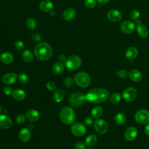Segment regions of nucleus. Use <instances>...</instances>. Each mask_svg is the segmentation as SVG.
Wrapping results in <instances>:
<instances>
[{
  "label": "nucleus",
  "mask_w": 149,
  "mask_h": 149,
  "mask_svg": "<svg viewBox=\"0 0 149 149\" xmlns=\"http://www.w3.org/2000/svg\"><path fill=\"white\" fill-rule=\"evenodd\" d=\"M109 92L104 88H94L86 95V100L91 103H100L106 101L109 97Z\"/></svg>",
  "instance_id": "f257e3e1"
},
{
  "label": "nucleus",
  "mask_w": 149,
  "mask_h": 149,
  "mask_svg": "<svg viewBox=\"0 0 149 149\" xmlns=\"http://www.w3.org/2000/svg\"><path fill=\"white\" fill-rule=\"evenodd\" d=\"M34 54L36 58L41 61L49 59L53 54L51 47L46 42H40L34 48Z\"/></svg>",
  "instance_id": "f03ea898"
},
{
  "label": "nucleus",
  "mask_w": 149,
  "mask_h": 149,
  "mask_svg": "<svg viewBox=\"0 0 149 149\" xmlns=\"http://www.w3.org/2000/svg\"><path fill=\"white\" fill-rule=\"evenodd\" d=\"M59 116L61 121L66 125L72 124L76 119V113L72 108L69 107L62 108L60 111Z\"/></svg>",
  "instance_id": "7ed1b4c3"
},
{
  "label": "nucleus",
  "mask_w": 149,
  "mask_h": 149,
  "mask_svg": "<svg viewBox=\"0 0 149 149\" xmlns=\"http://www.w3.org/2000/svg\"><path fill=\"white\" fill-rule=\"evenodd\" d=\"M86 96L79 91H75L70 94L69 98V104L73 107L82 106L86 101Z\"/></svg>",
  "instance_id": "20e7f679"
},
{
  "label": "nucleus",
  "mask_w": 149,
  "mask_h": 149,
  "mask_svg": "<svg viewBox=\"0 0 149 149\" xmlns=\"http://www.w3.org/2000/svg\"><path fill=\"white\" fill-rule=\"evenodd\" d=\"M74 81L78 86L84 88L90 85L91 83V78L88 74L86 72H81L75 75Z\"/></svg>",
  "instance_id": "39448f33"
},
{
  "label": "nucleus",
  "mask_w": 149,
  "mask_h": 149,
  "mask_svg": "<svg viewBox=\"0 0 149 149\" xmlns=\"http://www.w3.org/2000/svg\"><path fill=\"white\" fill-rule=\"evenodd\" d=\"M81 64V59L77 55L69 56L65 60V65L69 70H75L77 69Z\"/></svg>",
  "instance_id": "423d86ee"
},
{
  "label": "nucleus",
  "mask_w": 149,
  "mask_h": 149,
  "mask_svg": "<svg viewBox=\"0 0 149 149\" xmlns=\"http://www.w3.org/2000/svg\"><path fill=\"white\" fill-rule=\"evenodd\" d=\"M134 118L136 121L140 124H145L149 121V112L144 109H141L136 112Z\"/></svg>",
  "instance_id": "0eeeda50"
},
{
  "label": "nucleus",
  "mask_w": 149,
  "mask_h": 149,
  "mask_svg": "<svg viewBox=\"0 0 149 149\" xmlns=\"http://www.w3.org/2000/svg\"><path fill=\"white\" fill-rule=\"evenodd\" d=\"M137 93L136 89L133 87H130L123 91L122 93V97L124 100L131 102L135 100L137 97Z\"/></svg>",
  "instance_id": "6e6552de"
},
{
  "label": "nucleus",
  "mask_w": 149,
  "mask_h": 149,
  "mask_svg": "<svg viewBox=\"0 0 149 149\" xmlns=\"http://www.w3.org/2000/svg\"><path fill=\"white\" fill-rule=\"evenodd\" d=\"M94 126L96 132L100 134L105 133L108 128V126L106 121L101 119H96L94 122Z\"/></svg>",
  "instance_id": "1a4fd4ad"
},
{
  "label": "nucleus",
  "mask_w": 149,
  "mask_h": 149,
  "mask_svg": "<svg viewBox=\"0 0 149 149\" xmlns=\"http://www.w3.org/2000/svg\"><path fill=\"white\" fill-rule=\"evenodd\" d=\"M120 29L125 34H131L134 31L135 24L130 20H126L120 24Z\"/></svg>",
  "instance_id": "9d476101"
},
{
  "label": "nucleus",
  "mask_w": 149,
  "mask_h": 149,
  "mask_svg": "<svg viewBox=\"0 0 149 149\" xmlns=\"http://www.w3.org/2000/svg\"><path fill=\"white\" fill-rule=\"evenodd\" d=\"M71 132L75 136H81L86 133V128L83 124L81 123H76L72 126Z\"/></svg>",
  "instance_id": "9b49d317"
},
{
  "label": "nucleus",
  "mask_w": 149,
  "mask_h": 149,
  "mask_svg": "<svg viewBox=\"0 0 149 149\" xmlns=\"http://www.w3.org/2000/svg\"><path fill=\"white\" fill-rule=\"evenodd\" d=\"M108 19L112 22H117L120 21L122 19V15L120 12L116 9H112L108 12L107 13Z\"/></svg>",
  "instance_id": "f8f14e48"
},
{
  "label": "nucleus",
  "mask_w": 149,
  "mask_h": 149,
  "mask_svg": "<svg viewBox=\"0 0 149 149\" xmlns=\"http://www.w3.org/2000/svg\"><path fill=\"white\" fill-rule=\"evenodd\" d=\"M137 129L133 126L128 127L125 132V138L128 141H132L136 139L137 136Z\"/></svg>",
  "instance_id": "ddd939ff"
},
{
  "label": "nucleus",
  "mask_w": 149,
  "mask_h": 149,
  "mask_svg": "<svg viewBox=\"0 0 149 149\" xmlns=\"http://www.w3.org/2000/svg\"><path fill=\"white\" fill-rule=\"evenodd\" d=\"M136 30L138 34L142 38H146L148 35V30L147 27L141 23L140 21L138 20L136 22Z\"/></svg>",
  "instance_id": "4468645a"
},
{
  "label": "nucleus",
  "mask_w": 149,
  "mask_h": 149,
  "mask_svg": "<svg viewBox=\"0 0 149 149\" xmlns=\"http://www.w3.org/2000/svg\"><path fill=\"white\" fill-rule=\"evenodd\" d=\"M17 74L13 72H10L5 74L2 77V81L5 84H12L16 81Z\"/></svg>",
  "instance_id": "2eb2a0df"
},
{
  "label": "nucleus",
  "mask_w": 149,
  "mask_h": 149,
  "mask_svg": "<svg viewBox=\"0 0 149 149\" xmlns=\"http://www.w3.org/2000/svg\"><path fill=\"white\" fill-rule=\"evenodd\" d=\"M13 122L12 119L5 115H0V127L3 129H9L12 127Z\"/></svg>",
  "instance_id": "dca6fc26"
},
{
  "label": "nucleus",
  "mask_w": 149,
  "mask_h": 149,
  "mask_svg": "<svg viewBox=\"0 0 149 149\" xmlns=\"http://www.w3.org/2000/svg\"><path fill=\"white\" fill-rule=\"evenodd\" d=\"M31 136L30 130L27 128H23L19 131V138L23 142L28 141Z\"/></svg>",
  "instance_id": "f3484780"
},
{
  "label": "nucleus",
  "mask_w": 149,
  "mask_h": 149,
  "mask_svg": "<svg viewBox=\"0 0 149 149\" xmlns=\"http://www.w3.org/2000/svg\"><path fill=\"white\" fill-rule=\"evenodd\" d=\"M130 79L134 82H139L142 79L141 73L137 69H132L129 72Z\"/></svg>",
  "instance_id": "a211bd4d"
},
{
  "label": "nucleus",
  "mask_w": 149,
  "mask_h": 149,
  "mask_svg": "<svg viewBox=\"0 0 149 149\" xmlns=\"http://www.w3.org/2000/svg\"><path fill=\"white\" fill-rule=\"evenodd\" d=\"M26 117L31 122H35L39 119L40 115L37 111L35 109H30L27 112Z\"/></svg>",
  "instance_id": "6ab92c4d"
},
{
  "label": "nucleus",
  "mask_w": 149,
  "mask_h": 149,
  "mask_svg": "<svg viewBox=\"0 0 149 149\" xmlns=\"http://www.w3.org/2000/svg\"><path fill=\"white\" fill-rule=\"evenodd\" d=\"M39 6L41 10L48 12L52 10L53 8V4L48 0H44L40 2Z\"/></svg>",
  "instance_id": "aec40b11"
},
{
  "label": "nucleus",
  "mask_w": 149,
  "mask_h": 149,
  "mask_svg": "<svg viewBox=\"0 0 149 149\" xmlns=\"http://www.w3.org/2000/svg\"><path fill=\"white\" fill-rule=\"evenodd\" d=\"M138 54V51L134 47H130L127 48L126 51L125 55L126 58L129 60H133L135 59Z\"/></svg>",
  "instance_id": "412c9836"
},
{
  "label": "nucleus",
  "mask_w": 149,
  "mask_h": 149,
  "mask_svg": "<svg viewBox=\"0 0 149 149\" xmlns=\"http://www.w3.org/2000/svg\"><path fill=\"white\" fill-rule=\"evenodd\" d=\"M12 94L13 97L17 101H22L26 97V93L22 89H16L13 91Z\"/></svg>",
  "instance_id": "4be33fe9"
},
{
  "label": "nucleus",
  "mask_w": 149,
  "mask_h": 149,
  "mask_svg": "<svg viewBox=\"0 0 149 149\" xmlns=\"http://www.w3.org/2000/svg\"><path fill=\"white\" fill-rule=\"evenodd\" d=\"M76 15V12L73 8L66 9L63 14V19L66 20H70L74 18Z\"/></svg>",
  "instance_id": "5701e85b"
},
{
  "label": "nucleus",
  "mask_w": 149,
  "mask_h": 149,
  "mask_svg": "<svg viewBox=\"0 0 149 149\" xmlns=\"http://www.w3.org/2000/svg\"><path fill=\"white\" fill-rule=\"evenodd\" d=\"M13 59V55L9 52H4L1 56V61L5 64L10 63Z\"/></svg>",
  "instance_id": "b1692460"
},
{
  "label": "nucleus",
  "mask_w": 149,
  "mask_h": 149,
  "mask_svg": "<svg viewBox=\"0 0 149 149\" xmlns=\"http://www.w3.org/2000/svg\"><path fill=\"white\" fill-rule=\"evenodd\" d=\"M65 93L63 90H58L54 93L53 98L55 102H60L63 100V99L65 97Z\"/></svg>",
  "instance_id": "393cba45"
},
{
  "label": "nucleus",
  "mask_w": 149,
  "mask_h": 149,
  "mask_svg": "<svg viewBox=\"0 0 149 149\" xmlns=\"http://www.w3.org/2000/svg\"><path fill=\"white\" fill-rule=\"evenodd\" d=\"M114 120L117 125H123L126 120V115L123 112H119L115 115Z\"/></svg>",
  "instance_id": "a878e982"
},
{
  "label": "nucleus",
  "mask_w": 149,
  "mask_h": 149,
  "mask_svg": "<svg viewBox=\"0 0 149 149\" xmlns=\"http://www.w3.org/2000/svg\"><path fill=\"white\" fill-rule=\"evenodd\" d=\"M102 112H103V110L101 107L95 106L92 109L91 114L94 118L97 119V118H99L102 115Z\"/></svg>",
  "instance_id": "bb28decb"
},
{
  "label": "nucleus",
  "mask_w": 149,
  "mask_h": 149,
  "mask_svg": "<svg viewBox=\"0 0 149 149\" xmlns=\"http://www.w3.org/2000/svg\"><path fill=\"white\" fill-rule=\"evenodd\" d=\"M22 57L23 59L27 63H30L33 60V54L29 50L27 49H26L23 51L22 54Z\"/></svg>",
  "instance_id": "cd10ccee"
},
{
  "label": "nucleus",
  "mask_w": 149,
  "mask_h": 149,
  "mask_svg": "<svg viewBox=\"0 0 149 149\" xmlns=\"http://www.w3.org/2000/svg\"><path fill=\"white\" fill-rule=\"evenodd\" d=\"M97 138L96 136L94 134H90L86 137L85 140V143L87 146L91 147L95 145L97 143Z\"/></svg>",
  "instance_id": "c85d7f7f"
},
{
  "label": "nucleus",
  "mask_w": 149,
  "mask_h": 149,
  "mask_svg": "<svg viewBox=\"0 0 149 149\" xmlns=\"http://www.w3.org/2000/svg\"><path fill=\"white\" fill-rule=\"evenodd\" d=\"M52 70L56 74L61 73L64 70V66L61 62H56L52 66Z\"/></svg>",
  "instance_id": "c756f323"
},
{
  "label": "nucleus",
  "mask_w": 149,
  "mask_h": 149,
  "mask_svg": "<svg viewBox=\"0 0 149 149\" xmlns=\"http://www.w3.org/2000/svg\"><path fill=\"white\" fill-rule=\"evenodd\" d=\"M26 24L28 29L30 30H34L36 27V22L33 18H29L26 20Z\"/></svg>",
  "instance_id": "7c9ffc66"
},
{
  "label": "nucleus",
  "mask_w": 149,
  "mask_h": 149,
  "mask_svg": "<svg viewBox=\"0 0 149 149\" xmlns=\"http://www.w3.org/2000/svg\"><path fill=\"white\" fill-rule=\"evenodd\" d=\"M140 13L138 10L133 9L130 12V17L132 20L135 22L138 21L140 18Z\"/></svg>",
  "instance_id": "2f4dec72"
},
{
  "label": "nucleus",
  "mask_w": 149,
  "mask_h": 149,
  "mask_svg": "<svg viewBox=\"0 0 149 149\" xmlns=\"http://www.w3.org/2000/svg\"><path fill=\"white\" fill-rule=\"evenodd\" d=\"M121 99V95L118 93H115L110 96V101L113 104L118 103Z\"/></svg>",
  "instance_id": "473e14b6"
},
{
  "label": "nucleus",
  "mask_w": 149,
  "mask_h": 149,
  "mask_svg": "<svg viewBox=\"0 0 149 149\" xmlns=\"http://www.w3.org/2000/svg\"><path fill=\"white\" fill-rule=\"evenodd\" d=\"M19 80L20 83H23V84H25V83H27L28 81H29V77L28 76L24 74V73H20L19 74Z\"/></svg>",
  "instance_id": "72a5a7b5"
},
{
  "label": "nucleus",
  "mask_w": 149,
  "mask_h": 149,
  "mask_svg": "<svg viewBox=\"0 0 149 149\" xmlns=\"http://www.w3.org/2000/svg\"><path fill=\"white\" fill-rule=\"evenodd\" d=\"M85 6L88 8H93L96 5L95 0H86L84 2Z\"/></svg>",
  "instance_id": "f704fd0d"
},
{
  "label": "nucleus",
  "mask_w": 149,
  "mask_h": 149,
  "mask_svg": "<svg viewBox=\"0 0 149 149\" xmlns=\"http://www.w3.org/2000/svg\"><path fill=\"white\" fill-rule=\"evenodd\" d=\"M15 48L17 51H21L24 48V43L22 41H17L14 44Z\"/></svg>",
  "instance_id": "c9c22d12"
},
{
  "label": "nucleus",
  "mask_w": 149,
  "mask_h": 149,
  "mask_svg": "<svg viewBox=\"0 0 149 149\" xmlns=\"http://www.w3.org/2000/svg\"><path fill=\"white\" fill-rule=\"evenodd\" d=\"M16 120L19 124H23L26 120V117L23 114H19L16 116Z\"/></svg>",
  "instance_id": "e433bc0d"
},
{
  "label": "nucleus",
  "mask_w": 149,
  "mask_h": 149,
  "mask_svg": "<svg viewBox=\"0 0 149 149\" xmlns=\"http://www.w3.org/2000/svg\"><path fill=\"white\" fill-rule=\"evenodd\" d=\"M116 75L119 78H121V79H123V78H125L127 75V72L123 69H120V70H119L117 73H116Z\"/></svg>",
  "instance_id": "4c0bfd02"
},
{
  "label": "nucleus",
  "mask_w": 149,
  "mask_h": 149,
  "mask_svg": "<svg viewBox=\"0 0 149 149\" xmlns=\"http://www.w3.org/2000/svg\"><path fill=\"white\" fill-rule=\"evenodd\" d=\"M73 80L71 77H66L63 81V84L67 87H70L73 84Z\"/></svg>",
  "instance_id": "58836bf2"
},
{
  "label": "nucleus",
  "mask_w": 149,
  "mask_h": 149,
  "mask_svg": "<svg viewBox=\"0 0 149 149\" xmlns=\"http://www.w3.org/2000/svg\"><path fill=\"white\" fill-rule=\"evenodd\" d=\"M47 88L51 91L54 90L56 87L55 84L52 81H49L47 84Z\"/></svg>",
  "instance_id": "ea45409f"
},
{
  "label": "nucleus",
  "mask_w": 149,
  "mask_h": 149,
  "mask_svg": "<svg viewBox=\"0 0 149 149\" xmlns=\"http://www.w3.org/2000/svg\"><path fill=\"white\" fill-rule=\"evenodd\" d=\"M84 123L87 126H90L93 123V120L90 117H86L84 119Z\"/></svg>",
  "instance_id": "a19ab883"
},
{
  "label": "nucleus",
  "mask_w": 149,
  "mask_h": 149,
  "mask_svg": "<svg viewBox=\"0 0 149 149\" xmlns=\"http://www.w3.org/2000/svg\"><path fill=\"white\" fill-rule=\"evenodd\" d=\"M74 148H75V149H84L85 146L83 143L79 141L75 144Z\"/></svg>",
  "instance_id": "79ce46f5"
},
{
  "label": "nucleus",
  "mask_w": 149,
  "mask_h": 149,
  "mask_svg": "<svg viewBox=\"0 0 149 149\" xmlns=\"http://www.w3.org/2000/svg\"><path fill=\"white\" fill-rule=\"evenodd\" d=\"M3 92L6 95H10L11 93H12L13 91L12 89L9 86H6L3 89Z\"/></svg>",
  "instance_id": "37998d69"
},
{
  "label": "nucleus",
  "mask_w": 149,
  "mask_h": 149,
  "mask_svg": "<svg viewBox=\"0 0 149 149\" xmlns=\"http://www.w3.org/2000/svg\"><path fill=\"white\" fill-rule=\"evenodd\" d=\"M144 132H145V133H146L147 136H149V124L145 126V128H144Z\"/></svg>",
  "instance_id": "c03bdc74"
},
{
  "label": "nucleus",
  "mask_w": 149,
  "mask_h": 149,
  "mask_svg": "<svg viewBox=\"0 0 149 149\" xmlns=\"http://www.w3.org/2000/svg\"><path fill=\"white\" fill-rule=\"evenodd\" d=\"M59 59L60 61H65L66 60V57H65V55H63V54H61L59 55Z\"/></svg>",
  "instance_id": "a18cd8bd"
},
{
  "label": "nucleus",
  "mask_w": 149,
  "mask_h": 149,
  "mask_svg": "<svg viewBox=\"0 0 149 149\" xmlns=\"http://www.w3.org/2000/svg\"><path fill=\"white\" fill-rule=\"evenodd\" d=\"M97 1L100 3L104 4V3H106L108 2L109 1H110V0H97Z\"/></svg>",
  "instance_id": "49530a36"
},
{
  "label": "nucleus",
  "mask_w": 149,
  "mask_h": 149,
  "mask_svg": "<svg viewBox=\"0 0 149 149\" xmlns=\"http://www.w3.org/2000/svg\"><path fill=\"white\" fill-rule=\"evenodd\" d=\"M28 127H29V129H33V127H34V125H33V124H30V125H29L28 126Z\"/></svg>",
  "instance_id": "de8ad7c7"
},
{
  "label": "nucleus",
  "mask_w": 149,
  "mask_h": 149,
  "mask_svg": "<svg viewBox=\"0 0 149 149\" xmlns=\"http://www.w3.org/2000/svg\"><path fill=\"white\" fill-rule=\"evenodd\" d=\"M2 112V107H1V105H0V113Z\"/></svg>",
  "instance_id": "09e8293b"
},
{
  "label": "nucleus",
  "mask_w": 149,
  "mask_h": 149,
  "mask_svg": "<svg viewBox=\"0 0 149 149\" xmlns=\"http://www.w3.org/2000/svg\"><path fill=\"white\" fill-rule=\"evenodd\" d=\"M86 149H93V148H86Z\"/></svg>",
  "instance_id": "8fccbe9b"
}]
</instances>
